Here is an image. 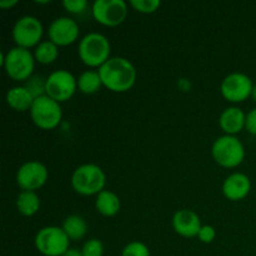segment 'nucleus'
Returning a JSON list of instances; mask_svg holds the SVG:
<instances>
[{
	"label": "nucleus",
	"instance_id": "obj_1",
	"mask_svg": "<svg viewBox=\"0 0 256 256\" xmlns=\"http://www.w3.org/2000/svg\"><path fill=\"white\" fill-rule=\"evenodd\" d=\"M102 85L114 92H125L136 82V69L130 60L112 56L98 69Z\"/></svg>",
	"mask_w": 256,
	"mask_h": 256
},
{
	"label": "nucleus",
	"instance_id": "obj_7",
	"mask_svg": "<svg viewBox=\"0 0 256 256\" xmlns=\"http://www.w3.org/2000/svg\"><path fill=\"white\" fill-rule=\"evenodd\" d=\"M30 116L38 128L42 130H52L62 122V110L60 102L45 94L34 100V104L30 109Z\"/></svg>",
	"mask_w": 256,
	"mask_h": 256
},
{
	"label": "nucleus",
	"instance_id": "obj_14",
	"mask_svg": "<svg viewBox=\"0 0 256 256\" xmlns=\"http://www.w3.org/2000/svg\"><path fill=\"white\" fill-rule=\"evenodd\" d=\"M202 226V219L194 210H178L172 216V228L176 234L184 238L198 236Z\"/></svg>",
	"mask_w": 256,
	"mask_h": 256
},
{
	"label": "nucleus",
	"instance_id": "obj_8",
	"mask_svg": "<svg viewBox=\"0 0 256 256\" xmlns=\"http://www.w3.org/2000/svg\"><path fill=\"white\" fill-rule=\"evenodd\" d=\"M42 34H44V28L42 22L36 16L32 15H24L19 18L15 22L12 26V39H14L16 46L29 49L40 44Z\"/></svg>",
	"mask_w": 256,
	"mask_h": 256
},
{
	"label": "nucleus",
	"instance_id": "obj_32",
	"mask_svg": "<svg viewBox=\"0 0 256 256\" xmlns=\"http://www.w3.org/2000/svg\"><path fill=\"white\" fill-rule=\"evenodd\" d=\"M252 100H254V102H256V84H254V88H252Z\"/></svg>",
	"mask_w": 256,
	"mask_h": 256
},
{
	"label": "nucleus",
	"instance_id": "obj_20",
	"mask_svg": "<svg viewBox=\"0 0 256 256\" xmlns=\"http://www.w3.org/2000/svg\"><path fill=\"white\" fill-rule=\"evenodd\" d=\"M16 209L24 216H32L40 209V198L35 192H22L16 198Z\"/></svg>",
	"mask_w": 256,
	"mask_h": 256
},
{
	"label": "nucleus",
	"instance_id": "obj_10",
	"mask_svg": "<svg viewBox=\"0 0 256 256\" xmlns=\"http://www.w3.org/2000/svg\"><path fill=\"white\" fill-rule=\"evenodd\" d=\"M94 19L105 26H118L128 16V4L124 0H95L92 6Z\"/></svg>",
	"mask_w": 256,
	"mask_h": 256
},
{
	"label": "nucleus",
	"instance_id": "obj_11",
	"mask_svg": "<svg viewBox=\"0 0 256 256\" xmlns=\"http://www.w3.org/2000/svg\"><path fill=\"white\" fill-rule=\"evenodd\" d=\"M252 88L254 84L249 75L235 72L224 78L220 84V92L228 102H242L252 96Z\"/></svg>",
	"mask_w": 256,
	"mask_h": 256
},
{
	"label": "nucleus",
	"instance_id": "obj_16",
	"mask_svg": "<svg viewBox=\"0 0 256 256\" xmlns=\"http://www.w3.org/2000/svg\"><path fill=\"white\" fill-rule=\"evenodd\" d=\"M246 114L238 106H230L222 110L219 118V125L226 135H236L245 128Z\"/></svg>",
	"mask_w": 256,
	"mask_h": 256
},
{
	"label": "nucleus",
	"instance_id": "obj_21",
	"mask_svg": "<svg viewBox=\"0 0 256 256\" xmlns=\"http://www.w3.org/2000/svg\"><path fill=\"white\" fill-rule=\"evenodd\" d=\"M102 86V82L98 70H85L78 78V89L84 94H94Z\"/></svg>",
	"mask_w": 256,
	"mask_h": 256
},
{
	"label": "nucleus",
	"instance_id": "obj_12",
	"mask_svg": "<svg viewBox=\"0 0 256 256\" xmlns=\"http://www.w3.org/2000/svg\"><path fill=\"white\" fill-rule=\"evenodd\" d=\"M49 172L46 166L38 160H30L20 165L16 172V184L22 192H35L45 185Z\"/></svg>",
	"mask_w": 256,
	"mask_h": 256
},
{
	"label": "nucleus",
	"instance_id": "obj_18",
	"mask_svg": "<svg viewBox=\"0 0 256 256\" xmlns=\"http://www.w3.org/2000/svg\"><path fill=\"white\" fill-rule=\"evenodd\" d=\"M95 208H96L98 212L102 214V216H115L120 212L122 202L115 192H110V190H102V192L96 195Z\"/></svg>",
	"mask_w": 256,
	"mask_h": 256
},
{
	"label": "nucleus",
	"instance_id": "obj_28",
	"mask_svg": "<svg viewBox=\"0 0 256 256\" xmlns=\"http://www.w3.org/2000/svg\"><path fill=\"white\" fill-rule=\"evenodd\" d=\"M198 238L204 244H210L216 238V232H215L214 226H212V225H202L199 234H198Z\"/></svg>",
	"mask_w": 256,
	"mask_h": 256
},
{
	"label": "nucleus",
	"instance_id": "obj_3",
	"mask_svg": "<svg viewBox=\"0 0 256 256\" xmlns=\"http://www.w3.org/2000/svg\"><path fill=\"white\" fill-rule=\"evenodd\" d=\"M110 42L104 34L88 32L80 39L78 52L85 65L90 68H100L110 59Z\"/></svg>",
	"mask_w": 256,
	"mask_h": 256
},
{
	"label": "nucleus",
	"instance_id": "obj_6",
	"mask_svg": "<svg viewBox=\"0 0 256 256\" xmlns=\"http://www.w3.org/2000/svg\"><path fill=\"white\" fill-rule=\"evenodd\" d=\"M34 244L44 256H62L70 249V239L59 226L42 228L35 235Z\"/></svg>",
	"mask_w": 256,
	"mask_h": 256
},
{
	"label": "nucleus",
	"instance_id": "obj_23",
	"mask_svg": "<svg viewBox=\"0 0 256 256\" xmlns=\"http://www.w3.org/2000/svg\"><path fill=\"white\" fill-rule=\"evenodd\" d=\"M24 86L32 92V95L35 99L46 94V79L39 76V75H32V78H29L25 82Z\"/></svg>",
	"mask_w": 256,
	"mask_h": 256
},
{
	"label": "nucleus",
	"instance_id": "obj_22",
	"mask_svg": "<svg viewBox=\"0 0 256 256\" xmlns=\"http://www.w3.org/2000/svg\"><path fill=\"white\" fill-rule=\"evenodd\" d=\"M35 60L40 64H52L59 56V46L52 40H44L34 50Z\"/></svg>",
	"mask_w": 256,
	"mask_h": 256
},
{
	"label": "nucleus",
	"instance_id": "obj_27",
	"mask_svg": "<svg viewBox=\"0 0 256 256\" xmlns=\"http://www.w3.org/2000/svg\"><path fill=\"white\" fill-rule=\"evenodd\" d=\"M62 6L65 10L72 14H80L84 12L88 6L86 0H64L62 2Z\"/></svg>",
	"mask_w": 256,
	"mask_h": 256
},
{
	"label": "nucleus",
	"instance_id": "obj_2",
	"mask_svg": "<svg viewBox=\"0 0 256 256\" xmlns=\"http://www.w3.org/2000/svg\"><path fill=\"white\" fill-rule=\"evenodd\" d=\"M70 182L78 194L84 196L98 195L105 190L106 175L99 165L82 164L72 172Z\"/></svg>",
	"mask_w": 256,
	"mask_h": 256
},
{
	"label": "nucleus",
	"instance_id": "obj_19",
	"mask_svg": "<svg viewBox=\"0 0 256 256\" xmlns=\"http://www.w3.org/2000/svg\"><path fill=\"white\" fill-rule=\"evenodd\" d=\"M62 228L65 234L68 235V238L72 242H78V240L82 239L88 232V224L84 218L75 214L65 218Z\"/></svg>",
	"mask_w": 256,
	"mask_h": 256
},
{
	"label": "nucleus",
	"instance_id": "obj_5",
	"mask_svg": "<svg viewBox=\"0 0 256 256\" xmlns=\"http://www.w3.org/2000/svg\"><path fill=\"white\" fill-rule=\"evenodd\" d=\"M212 154L215 162L224 168H236L244 162L245 148L235 135H222L212 142Z\"/></svg>",
	"mask_w": 256,
	"mask_h": 256
},
{
	"label": "nucleus",
	"instance_id": "obj_4",
	"mask_svg": "<svg viewBox=\"0 0 256 256\" xmlns=\"http://www.w3.org/2000/svg\"><path fill=\"white\" fill-rule=\"evenodd\" d=\"M35 56L29 49L20 46H14L2 54V65L4 66L8 76L16 82H26L32 76L35 68Z\"/></svg>",
	"mask_w": 256,
	"mask_h": 256
},
{
	"label": "nucleus",
	"instance_id": "obj_31",
	"mask_svg": "<svg viewBox=\"0 0 256 256\" xmlns=\"http://www.w3.org/2000/svg\"><path fill=\"white\" fill-rule=\"evenodd\" d=\"M62 256H82V250L75 249V248H70V249Z\"/></svg>",
	"mask_w": 256,
	"mask_h": 256
},
{
	"label": "nucleus",
	"instance_id": "obj_13",
	"mask_svg": "<svg viewBox=\"0 0 256 256\" xmlns=\"http://www.w3.org/2000/svg\"><path fill=\"white\" fill-rule=\"evenodd\" d=\"M49 40L58 46L72 44L79 36V25L69 16H59L52 22L48 29Z\"/></svg>",
	"mask_w": 256,
	"mask_h": 256
},
{
	"label": "nucleus",
	"instance_id": "obj_24",
	"mask_svg": "<svg viewBox=\"0 0 256 256\" xmlns=\"http://www.w3.org/2000/svg\"><path fill=\"white\" fill-rule=\"evenodd\" d=\"M120 256H150V252L144 242H132L125 245Z\"/></svg>",
	"mask_w": 256,
	"mask_h": 256
},
{
	"label": "nucleus",
	"instance_id": "obj_9",
	"mask_svg": "<svg viewBox=\"0 0 256 256\" xmlns=\"http://www.w3.org/2000/svg\"><path fill=\"white\" fill-rule=\"evenodd\" d=\"M78 89V79L65 69L54 70L46 78V95L58 102L69 100Z\"/></svg>",
	"mask_w": 256,
	"mask_h": 256
},
{
	"label": "nucleus",
	"instance_id": "obj_25",
	"mask_svg": "<svg viewBox=\"0 0 256 256\" xmlns=\"http://www.w3.org/2000/svg\"><path fill=\"white\" fill-rule=\"evenodd\" d=\"M130 5L136 12L150 14V12H156L160 8V5H162V2H160V0H132Z\"/></svg>",
	"mask_w": 256,
	"mask_h": 256
},
{
	"label": "nucleus",
	"instance_id": "obj_30",
	"mask_svg": "<svg viewBox=\"0 0 256 256\" xmlns=\"http://www.w3.org/2000/svg\"><path fill=\"white\" fill-rule=\"evenodd\" d=\"M18 4V0H0V8L2 9H9Z\"/></svg>",
	"mask_w": 256,
	"mask_h": 256
},
{
	"label": "nucleus",
	"instance_id": "obj_26",
	"mask_svg": "<svg viewBox=\"0 0 256 256\" xmlns=\"http://www.w3.org/2000/svg\"><path fill=\"white\" fill-rule=\"evenodd\" d=\"M82 256H102L104 255V245L99 239H90L82 245Z\"/></svg>",
	"mask_w": 256,
	"mask_h": 256
},
{
	"label": "nucleus",
	"instance_id": "obj_17",
	"mask_svg": "<svg viewBox=\"0 0 256 256\" xmlns=\"http://www.w3.org/2000/svg\"><path fill=\"white\" fill-rule=\"evenodd\" d=\"M5 99L12 109L16 112H26V110L30 112L35 98L24 85H20V86H14L8 90Z\"/></svg>",
	"mask_w": 256,
	"mask_h": 256
},
{
	"label": "nucleus",
	"instance_id": "obj_15",
	"mask_svg": "<svg viewBox=\"0 0 256 256\" xmlns=\"http://www.w3.org/2000/svg\"><path fill=\"white\" fill-rule=\"evenodd\" d=\"M252 180L244 172H232L222 182V194L232 202H240L249 195Z\"/></svg>",
	"mask_w": 256,
	"mask_h": 256
},
{
	"label": "nucleus",
	"instance_id": "obj_29",
	"mask_svg": "<svg viewBox=\"0 0 256 256\" xmlns=\"http://www.w3.org/2000/svg\"><path fill=\"white\" fill-rule=\"evenodd\" d=\"M245 129L252 135L256 136V108L250 110L246 114V122H245Z\"/></svg>",
	"mask_w": 256,
	"mask_h": 256
}]
</instances>
